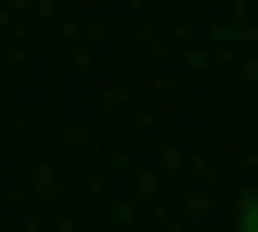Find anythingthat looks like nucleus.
<instances>
[{
    "label": "nucleus",
    "instance_id": "obj_1",
    "mask_svg": "<svg viewBox=\"0 0 258 232\" xmlns=\"http://www.w3.org/2000/svg\"><path fill=\"white\" fill-rule=\"evenodd\" d=\"M245 232H258V206H245Z\"/></svg>",
    "mask_w": 258,
    "mask_h": 232
}]
</instances>
